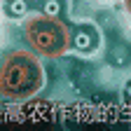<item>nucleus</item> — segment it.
Returning a JSON list of instances; mask_svg holds the SVG:
<instances>
[{"label": "nucleus", "mask_w": 131, "mask_h": 131, "mask_svg": "<svg viewBox=\"0 0 131 131\" xmlns=\"http://www.w3.org/2000/svg\"><path fill=\"white\" fill-rule=\"evenodd\" d=\"M129 101H131V89H129Z\"/></svg>", "instance_id": "0eeeda50"}, {"label": "nucleus", "mask_w": 131, "mask_h": 131, "mask_svg": "<svg viewBox=\"0 0 131 131\" xmlns=\"http://www.w3.org/2000/svg\"><path fill=\"white\" fill-rule=\"evenodd\" d=\"M28 0H5V14L9 16H26Z\"/></svg>", "instance_id": "20e7f679"}, {"label": "nucleus", "mask_w": 131, "mask_h": 131, "mask_svg": "<svg viewBox=\"0 0 131 131\" xmlns=\"http://www.w3.org/2000/svg\"><path fill=\"white\" fill-rule=\"evenodd\" d=\"M124 5H126V9L131 12V0H124Z\"/></svg>", "instance_id": "423d86ee"}, {"label": "nucleus", "mask_w": 131, "mask_h": 131, "mask_svg": "<svg viewBox=\"0 0 131 131\" xmlns=\"http://www.w3.org/2000/svg\"><path fill=\"white\" fill-rule=\"evenodd\" d=\"M70 42L75 49L80 52H91L96 47V30L91 26H77L73 33H70Z\"/></svg>", "instance_id": "7ed1b4c3"}, {"label": "nucleus", "mask_w": 131, "mask_h": 131, "mask_svg": "<svg viewBox=\"0 0 131 131\" xmlns=\"http://www.w3.org/2000/svg\"><path fill=\"white\" fill-rule=\"evenodd\" d=\"M42 87V68L28 52H12L0 63V94L9 101H24Z\"/></svg>", "instance_id": "f257e3e1"}, {"label": "nucleus", "mask_w": 131, "mask_h": 131, "mask_svg": "<svg viewBox=\"0 0 131 131\" xmlns=\"http://www.w3.org/2000/svg\"><path fill=\"white\" fill-rule=\"evenodd\" d=\"M24 35L28 40V45L35 49L38 54L56 59L61 56L66 49L70 47V30L61 19L54 16H33L24 24Z\"/></svg>", "instance_id": "f03ea898"}, {"label": "nucleus", "mask_w": 131, "mask_h": 131, "mask_svg": "<svg viewBox=\"0 0 131 131\" xmlns=\"http://www.w3.org/2000/svg\"><path fill=\"white\" fill-rule=\"evenodd\" d=\"M61 12H63L61 0H45V3H42V14L45 16H54V19H59Z\"/></svg>", "instance_id": "39448f33"}]
</instances>
